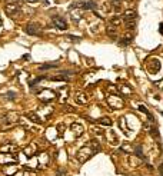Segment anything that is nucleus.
<instances>
[{
  "label": "nucleus",
  "instance_id": "14",
  "mask_svg": "<svg viewBox=\"0 0 163 176\" xmlns=\"http://www.w3.org/2000/svg\"><path fill=\"white\" fill-rule=\"evenodd\" d=\"M72 7H75V10L70 9V13H72L70 16H72V19H73L75 22H79V20L82 19V10H80L82 7L79 6V4H75V6H72Z\"/></svg>",
  "mask_w": 163,
  "mask_h": 176
},
{
  "label": "nucleus",
  "instance_id": "11",
  "mask_svg": "<svg viewBox=\"0 0 163 176\" xmlns=\"http://www.w3.org/2000/svg\"><path fill=\"white\" fill-rule=\"evenodd\" d=\"M26 33L30 36H37L40 35V27H39V24H36V23H30V24H27L26 26Z\"/></svg>",
  "mask_w": 163,
  "mask_h": 176
},
{
  "label": "nucleus",
  "instance_id": "4",
  "mask_svg": "<svg viewBox=\"0 0 163 176\" xmlns=\"http://www.w3.org/2000/svg\"><path fill=\"white\" fill-rule=\"evenodd\" d=\"M136 12H133V10H127V12H125V15H123V22H125V24H126V29H133L134 27V24H136Z\"/></svg>",
  "mask_w": 163,
  "mask_h": 176
},
{
  "label": "nucleus",
  "instance_id": "3",
  "mask_svg": "<svg viewBox=\"0 0 163 176\" xmlns=\"http://www.w3.org/2000/svg\"><path fill=\"white\" fill-rule=\"evenodd\" d=\"M106 100H107V105L110 106L112 109H122L125 106L123 99L120 96H117V95H107Z\"/></svg>",
  "mask_w": 163,
  "mask_h": 176
},
{
  "label": "nucleus",
  "instance_id": "13",
  "mask_svg": "<svg viewBox=\"0 0 163 176\" xmlns=\"http://www.w3.org/2000/svg\"><path fill=\"white\" fill-rule=\"evenodd\" d=\"M79 6H80L83 10H95L98 7V4L93 0H83V1L79 3Z\"/></svg>",
  "mask_w": 163,
  "mask_h": 176
},
{
  "label": "nucleus",
  "instance_id": "20",
  "mask_svg": "<svg viewBox=\"0 0 163 176\" xmlns=\"http://www.w3.org/2000/svg\"><path fill=\"white\" fill-rule=\"evenodd\" d=\"M107 35L109 37H112V39H116L117 37V26H114L112 23H109V26H107Z\"/></svg>",
  "mask_w": 163,
  "mask_h": 176
},
{
  "label": "nucleus",
  "instance_id": "15",
  "mask_svg": "<svg viewBox=\"0 0 163 176\" xmlns=\"http://www.w3.org/2000/svg\"><path fill=\"white\" fill-rule=\"evenodd\" d=\"M36 152H37V145H36V143H30L29 146H26V147L23 149V153H24L26 156H29V158L34 156Z\"/></svg>",
  "mask_w": 163,
  "mask_h": 176
},
{
  "label": "nucleus",
  "instance_id": "31",
  "mask_svg": "<svg viewBox=\"0 0 163 176\" xmlns=\"http://www.w3.org/2000/svg\"><path fill=\"white\" fill-rule=\"evenodd\" d=\"M112 4H113V7H114V10H116V12H119V10H120V7H122V3H120V1H113Z\"/></svg>",
  "mask_w": 163,
  "mask_h": 176
},
{
  "label": "nucleus",
  "instance_id": "24",
  "mask_svg": "<svg viewBox=\"0 0 163 176\" xmlns=\"http://www.w3.org/2000/svg\"><path fill=\"white\" fill-rule=\"evenodd\" d=\"M122 22H123V19H120V16H114V17H112L110 20H109V23H112V24H114V26H120Z\"/></svg>",
  "mask_w": 163,
  "mask_h": 176
},
{
  "label": "nucleus",
  "instance_id": "2",
  "mask_svg": "<svg viewBox=\"0 0 163 176\" xmlns=\"http://www.w3.org/2000/svg\"><path fill=\"white\" fill-rule=\"evenodd\" d=\"M17 122H19V113H16V112H7L3 116V119H1V129L13 126Z\"/></svg>",
  "mask_w": 163,
  "mask_h": 176
},
{
  "label": "nucleus",
  "instance_id": "19",
  "mask_svg": "<svg viewBox=\"0 0 163 176\" xmlns=\"http://www.w3.org/2000/svg\"><path fill=\"white\" fill-rule=\"evenodd\" d=\"M75 102H76L77 105H86V102H87V96H86L84 93L79 92V93L75 95Z\"/></svg>",
  "mask_w": 163,
  "mask_h": 176
},
{
  "label": "nucleus",
  "instance_id": "26",
  "mask_svg": "<svg viewBox=\"0 0 163 176\" xmlns=\"http://www.w3.org/2000/svg\"><path fill=\"white\" fill-rule=\"evenodd\" d=\"M99 123L104 125V126H110L112 125V119L110 118H102V119H99Z\"/></svg>",
  "mask_w": 163,
  "mask_h": 176
},
{
  "label": "nucleus",
  "instance_id": "9",
  "mask_svg": "<svg viewBox=\"0 0 163 176\" xmlns=\"http://www.w3.org/2000/svg\"><path fill=\"white\" fill-rule=\"evenodd\" d=\"M9 163H16V158L10 153H0V165H9Z\"/></svg>",
  "mask_w": 163,
  "mask_h": 176
},
{
  "label": "nucleus",
  "instance_id": "28",
  "mask_svg": "<svg viewBox=\"0 0 163 176\" xmlns=\"http://www.w3.org/2000/svg\"><path fill=\"white\" fill-rule=\"evenodd\" d=\"M119 89H120V90H122V92H123L125 95H130V93H132V89L129 88L127 85H122V86H120Z\"/></svg>",
  "mask_w": 163,
  "mask_h": 176
},
{
  "label": "nucleus",
  "instance_id": "35",
  "mask_svg": "<svg viewBox=\"0 0 163 176\" xmlns=\"http://www.w3.org/2000/svg\"><path fill=\"white\" fill-rule=\"evenodd\" d=\"M160 33L163 35V24H160Z\"/></svg>",
  "mask_w": 163,
  "mask_h": 176
},
{
  "label": "nucleus",
  "instance_id": "17",
  "mask_svg": "<svg viewBox=\"0 0 163 176\" xmlns=\"http://www.w3.org/2000/svg\"><path fill=\"white\" fill-rule=\"evenodd\" d=\"M107 142H110V145H117L119 143V136L114 133L113 129L107 130Z\"/></svg>",
  "mask_w": 163,
  "mask_h": 176
},
{
  "label": "nucleus",
  "instance_id": "22",
  "mask_svg": "<svg viewBox=\"0 0 163 176\" xmlns=\"http://www.w3.org/2000/svg\"><path fill=\"white\" fill-rule=\"evenodd\" d=\"M95 152H98V150H102V146H100V143H99V141H96V139H92V141L87 143Z\"/></svg>",
  "mask_w": 163,
  "mask_h": 176
},
{
  "label": "nucleus",
  "instance_id": "7",
  "mask_svg": "<svg viewBox=\"0 0 163 176\" xmlns=\"http://www.w3.org/2000/svg\"><path fill=\"white\" fill-rule=\"evenodd\" d=\"M146 69L149 70V73H157L160 69V62L157 59H150L146 63Z\"/></svg>",
  "mask_w": 163,
  "mask_h": 176
},
{
  "label": "nucleus",
  "instance_id": "33",
  "mask_svg": "<svg viewBox=\"0 0 163 176\" xmlns=\"http://www.w3.org/2000/svg\"><path fill=\"white\" fill-rule=\"evenodd\" d=\"M57 129H59V133L62 135V133L65 132V125H59V126H57Z\"/></svg>",
  "mask_w": 163,
  "mask_h": 176
},
{
  "label": "nucleus",
  "instance_id": "32",
  "mask_svg": "<svg viewBox=\"0 0 163 176\" xmlns=\"http://www.w3.org/2000/svg\"><path fill=\"white\" fill-rule=\"evenodd\" d=\"M15 97H16L15 92H9V93H7V99H15Z\"/></svg>",
  "mask_w": 163,
  "mask_h": 176
},
{
  "label": "nucleus",
  "instance_id": "5",
  "mask_svg": "<svg viewBox=\"0 0 163 176\" xmlns=\"http://www.w3.org/2000/svg\"><path fill=\"white\" fill-rule=\"evenodd\" d=\"M56 97H57V95L50 89H45V90H42V93H39V100L43 103H49L52 100H54Z\"/></svg>",
  "mask_w": 163,
  "mask_h": 176
},
{
  "label": "nucleus",
  "instance_id": "30",
  "mask_svg": "<svg viewBox=\"0 0 163 176\" xmlns=\"http://www.w3.org/2000/svg\"><path fill=\"white\" fill-rule=\"evenodd\" d=\"M52 67H57V65H56V63H52V65H43V66H40L39 69H40V70H46V69H52Z\"/></svg>",
  "mask_w": 163,
  "mask_h": 176
},
{
  "label": "nucleus",
  "instance_id": "25",
  "mask_svg": "<svg viewBox=\"0 0 163 176\" xmlns=\"http://www.w3.org/2000/svg\"><path fill=\"white\" fill-rule=\"evenodd\" d=\"M132 40H133V36L127 33V35L122 39V42H120V43H122V45H129V43H132Z\"/></svg>",
  "mask_w": 163,
  "mask_h": 176
},
{
  "label": "nucleus",
  "instance_id": "12",
  "mask_svg": "<svg viewBox=\"0 0 163 176\" xmlns=\"http://www.w3.org/2000/svg\"><path fill=\"white\" fill-rule=\"evenodd\" d=\"M70 129H72L75 138H80L82 135L84 133V127H83V125H80V123H72Z\"/></svg>",
  "mask_w": 163,
  "mask_h": 176
},
{
  "label": "nucleus",
  "instance_id": "23",
  "mask_svg": "<svg viewBox=\"0 0 163 176\" xmlns=\"http://www.w3.org/2000/svg\"><path fill=\"white\" fill-rule=\"evenodd\" d=\"M119 125H122V130H123V133H125V135H129V132H127V126H126V119H125V118H120V119H119Z\"/></svg>",
  "mask_w": 163,
  "mask_h": 176
},
{
  "label": "nucleus",
  "instance_id": "16",
  "mask_svg": "<svg viewBox=\"0 0 163 176\" xmlns=\"http://www.w3.org/2000/svg\"><path fill=\"white\" fill-rule=\"evenodd\" d=\"M49 163V155L46 152H40L39 153V166L40 168H46Z\"/></svg>",
  "mask_w": 163,
  "mask_h": 176
},
{
  "label": "nucleus",
  "instance_id": "10",
  "mask_svg": "<svg viewBox=\"0 0 163 176\" xmlns=\"http://www.w3.org/2000/svg\"><path fill=\"white\" fill-rule=\"evenodd\" d=\"M53 24L54 27H57L59 30H66L67 29V23L63 17H59V16H54L53 17Z\"/></svg>",
  "mask_w": 163,
  "mask_h": 176
},
{
  "label": "nucleus",
  "instance_id": "34",
  "mask_svg": "<svg viewBox=\"0 0 163 176\" xmlns=\"http://www.w3.org/2000/svg\"><path fill=\"white\" fill-rule=\"evenodd\" d=\"M29 3H36V1H39V0H27Z\"/></svg>",
  "mask_w": 163,
  "mask_h": 176
},
{
  "label": "nucleus",
  "instance_id": "29",
  "mask_svg": "<svg viewBox=\"0 0 163 176\" xmlns=\"http://www.w3.org/2000/svg\"><path fill=\"white\" fill-rule=\"evenodd\" d=\"M137 109H139L140 112H143V113H146L147 116H149V119H152V115H150V112H149V110H147V109H146V107H145V106H143V105H139V107H137Z\"/></svg>",
  "mask_w": 163,
  "mask_h": 176
},
{
  "label": "nucleus",
  "instance_id": "27",
  "mask_svg": "<svg viewBox=\"0 0 163 176\" xmlns=\"http://www.w3.org/2000/svg\"><path fill=\"white\" fill-rule=\"evenodd\" d=\"M90 132H92V133H95V135H99V136H100V135H103V129H102L100 126H93Z\"/></svg>",
  "mask_w": 163,
  "mask_h": 176
},
{
  "label": "nucleus",
  "instance_id": "18",
  "mask_svg": "<svg viewBox=\"0 0 163 176\" xmlns=\"http://www.w3.org/2000/svg\"><path fill=\"white\" fill-rule=\"evenodd\" d=\"M16 152H17V147L13 146V145H3L0 147V153H10V155H13Z\"/></svg>",
  "mask_w": 163,
  "mask_h": 176
},
{
  "label": "nucleus",
  "instance_id": "21",
  "mask_svg": "<svg viewBox=\"0 0 163 176\" xmlns=\"http://www.w3.org/2000/svg\"><path fill=\"white\" fill-rule=\"evenodd\" d=\"M26 118H27L29 120L34 122V123H42V119H40V116H39L37 113H34V112H29V113H26Z\"/></svg>",
  "mask_w": 163,
  "mask_h": 176
},
{
  "label": "nucleus",
  "instance_id": "8",
  "mask_svg": "<svg viewBox=\"0 0 163 176\" xmlns=\"http://www.w3.org/2000/svg\"><path fill=\"white\" fill-rule=\"evenodd\" d=\"M19 172V168L16 166V163H9V165H4L3 168V173H6V176H13Z\"/></svg>",
  "mask_w": 163,
  "mask_h": 176
},
{
  "label": "nucleus",
  "instance_id": "1",
  "mask_svg": "<svg viewBox=\"0 0 163 176\" xmlns=\"http://www.w3.org/2000/svg\"><path fill=\"white\" fill-rule=\"evenodd\" d=\"M95 153H96V152H95V150H93V149L89 146V145H86V146H83L80 150L77 152V155H76V159H77L80 163H86V162H87L89 159L92 158Z\"/></svg>",
  "mask_w": 163,
  "mask_h": 176
},
{
  "label": "nucleus",
  "instance_id": "6",
  "mask_svg": "<svg viewBox=\"0 0 163 176\" xmlns=\"http://www.w3.org/2000/svg\"><path fill=\"white\" fill-rule=\"evenodd\" d=\"M4 12L9 15V16H16L19 15V12H20V4L17 3V1H9V3H6V6H4Z\"/></svg>",
  "mask_w": 163,
  "mask_h": 176
}]
</instances>
